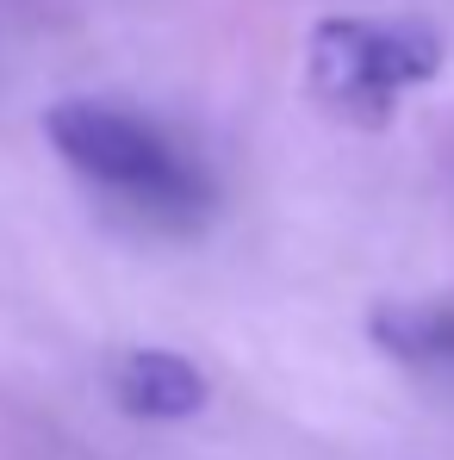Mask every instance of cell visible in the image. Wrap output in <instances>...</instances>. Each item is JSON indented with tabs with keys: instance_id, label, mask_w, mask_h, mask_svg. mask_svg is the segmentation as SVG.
I'll use <instances>...</instances> for the list:
<instances>
[{
	"instance_id": "obj_1",
	"label": "cell",
	"mask_w": 454,
	"mask_h": 460,
	"mask_svg": "<svg viewBox=\"0 0 454 460\" xmlns=\"http://www.w3.org/2000/svg\"><path fill=\"white\" fill-rule=\"evenodd\" d=\"M44 137L76 181H87L93 193L119 199L125 212H138L150 225L187 230L218 199L206 162L181 137H168L156 119L119 106V100H57V106H44Z\"/></svg>"
},
{
	"instance_id": "obj_2",
	"label": "cell",
	"mask_w": 454,
	"mask_h": 460,
	"mask_svg": "<svg viewBox=\"0 0 454 460\" xmlns=\"http://www.w3.org/2000/svg\"><path fill=\"white\" fill-rule=\"evenodd\" d=\"M449 63V44L430 19H361L330 13L305 31V93L317 112L386 131L411 87H430Z\"/></svg>"
},
{
	"instance_id": "obj_3",
	"label": "cell",
	"mask_w": 454,
	"mask_h": 460,
	"mask_svg": "<svg viewBox=\"0 0 454 460\" xmlns=\"http://www.w3.org/2000/svg\"><path fill=\"white\" fill-rule=\"evenodd\" d=\"M212 398L206 374L174 349H125L112 361V404L138 423H187Z\"/></svg>"
},
{
	"instance_id": "obj_4",
	"label": "cell",
	"mask_w": 454,
	"mask_h": 460,
	"mask_svg": "<svg viewBox=\"0 0 454 460\" xmlns=\"http://www.w3.org/2000/svg\"><path fill=\"white\" fill-rule=\"evenodd\" d=\"M368 336L405 367H454V305H379Z\"/></svg>"
}]
</instances>
